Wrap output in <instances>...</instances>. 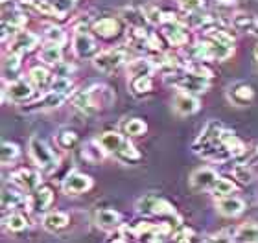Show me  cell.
<instances>
[{"mask_svg": "<svg viewBox=\"0 0 258 243\" xmlns=\"http://www.w3.org/2000/svg\"><path fill=\"white\" fill-rule=\"evenodd\" d=\"M166 77V83L173 85L175 89H179L181 92H188V94H203V92L209 91V79H205V77H199L192 72L186 70V66H184V72L183 68L177 72H173V74H168Z\"/></svg>", "mask_w": 258, "mask_h": 243, "instance_id": "obj_3", "label": "cell"}, {"mask_svg": "<svg viewBox=\"0 0 258 243\" xmlns=\"http://www.w3.org/2000/svg\"><path fill=\"white\" fill-rule=\"evenodd\" d=\"M144 13H146V19H148V24H151V26L162 24V13H164V11H161L157 6H151V4L146 6Z\"/></svg>", "mask_w": 258, "mask_h": 243, "instance_id": "obj_43", "label": "cell"}, {"mask_svg": "<svg viewBox=\"0 0 258 243\" xmlns=\"http://www.w3.org/2000/svg\"><path fill=\"white\" fill-rule=\"evenodd\" d=\"M220 138H221V144L225 146L227 151H229L232 155V158L245 155V144H243V142L240 140V138H238V136L234 135L232 131L223 129V131H221Z\"/></svg>", "mask_w": 258, "mask_h": 243, "instance_id": "obj_19", "label": "cell"}, {"mask_svg": "<svg viewBox=\"0 0 258 243\" xmlns=\"http://www.w3.org/2000/svg\"><path fill=\"white\" fill-rule=\"evenodd\" d=\"M113 102H114L113 91L105 85H92L89 89H85V91H80L72 98L74 107L83 111L85 114L98 113V111L109 107Z\"/></svg>", "mask_w": 258, "mask_h": 243, "instance_id": "obj_1", "label": "cell"}, {"mask_svg": "<svg viewBox=\"0 0 258 243\" xmlns=\"http://www.w3.org/2000/svg\"><path fill=\"white\" fill-rule=\"evenodd\" d=\"M127 52L124 48H111V50H103L100 54H96V57L92 59V65L94 68L103 74H113L116 72L122 65L127 63Z\"/></svg>", "mask_w": 258, "mask_h": 243, "instance_id": "obj_4", "label": "cell"}, {"mask_svg": "<svg viewBox=\"0 0 258 243\" xmlns=\"http://www.w3.org/2000/svg\"><path fill=\"white\" fill-rule=\"evenodd\" d=\"M253 98H254L253 87L247 85V83H236V85L231 87V91H229V100H231L234 105H247Z\"/></svg>", "mask_w": 258, "mask_h": 243, "instance_id": "obj_20", "label": "cell"}, {"mask_svg": "<svg viewBox=\"0 0 258 243\" xmlns=\"http://www.w3.org/2000/svg\"><path fill=\"white\" fill-rule=\"evenodd\" d=\"M254 57H256V61H258V44H256V48H254Z\"/></svg>", "mask_w": 258, "mask_h": 243, "instance_id": "obj_49", "label": "cell"}, {"mask_svg": "<svg viewBox=\"0 0 258 243\" xmlns=\"http://www.w3.org/2000/svg\"><path fill=\"white\" fill-rule=\"evenodd\" d=\"M207 37L214 39V41H218V43H221V44H225V46H229V48H234V37H232L229 32L221 30V28H214V30L207 32Z\"/></svg>", "mask_w": 258, "mask_h": 243, "instance_id": "obj_37", "label": "cell"}, {"mask_svg": "<svg viewBox=\"0 0 258 243\" xmlns=\"http://www.w3.org/2000/svg\"><path fill=\"white\" fill-rule=\"evenodd\" d=\"M92 32L96 33L98 37L113 39L122 32V22L116 17H103V19L92 22Z\"/></svg>", "mask_w": 258, "mask_h": 243, "instance_id": "obj_13", "label": "cell"}, {"mask_svg": "<svg viewBox=\"0 0 258 243\" xmlns=\"http://www.w3.org/2000/svg\"><path fill=\"white\" fill-rule=\"evenodd\" d=\"M122 129L127 136H142L148 131V124L142 118H131L122 125Z\"/></svg>", "mask_w": 258, "mask_h": 243, "instance_id": "obj_33", "label": "cell"}, {"mask_svg": "<svg viewBox=\"0 0 258 243\" xmlns=\"http://www.w3.org/2000/svg\"><path fill=\"white\" fill-rule=\"evenodd\" d=\"M72 72H74V66L70 65V63H64V61H61V63H57L55 65V77H70L72 76Z\"/></svg>", "mask_w": 258, "mask_h": 243, "instance_id": "obj_45", "label": "cell"}, {"mask_svg": "<svg viewBox=\"0 0 258 243\" xmlns=\"http://www.w3.org/2000/svg\"><path fill=\"white\" fill-rule=\"evenodd\" d=\"M44 35H46V39H48V43H54V44H64V41H67L64 32L57 26H50Z\"/></svg>", "mask_w": 258, "mask_h": 243, "instance_id": "obj_44", "label": "cell"}, {"mask_svg": "<svg viewBox=\"0 0 258 243\" xmlns=\"http://www.w3.org/2000/svg\"><path fill=\"white\" fill-rule=\"evenodd\" d=\"M94 221L103 230H116V228H120V214L116 210H111V208H103V210L96 212Z\"/></svg>", "mask_w": 258, "mask_h": 243, "instance_id": "obj_18", "label": "cell"}, {"mask_svg": "<svg viewBox=\"0 0 258 243\" xmlns=\"http://www.w3.org/2000/svg\"><path fill=\"white\" fill-rule=\"evenodd\" d=\"M83 153V158H85L89 164H100V162L105 158L107 151L103 149V146L100 144V140H89L81 149Z\"/></svg>", "mask_w": 258, "mask_h": 243, "instance_id": "obj_22", "label": "cell"}, {"mask_svg": "<svg viewBox=\"0 0 258 243\" xmlns=\"http://www.w3.org/2000/svg\"><path fill=\"white\" fill-rule=\"evenodd\" d=\"M232 175L243 184H249L253 181V173H251L247 164H236V166L232 168Z\"/></svg>", "mask_w": 258, "mask_h": 243, "instance_id": "obj_41", "label": "cell"}, {"mask_svg": "<svg viewBox=\"0 0 258 243\" xmlns=\"http://www.w3.org/2000/svg\"><path fill=\"white\" fill-rule=\"evenodd\" d=\"M4 74H15L19 68H21V54H17V52H8L4 57Z\"/></svg>", "mask_w": 258, "mask_h": 243, "instance_id": "obj_39", "label": "cell"}, {"mask_svg": "<svg viewBox=\"0 0 258 243\" xmlns=\"http://www.w3.org/2000/svg\"><path fill=\"white\" fill-rule=\"evenodd\" d=\"M52 81H54V76H52L48 68H44V66H33L32 70H30V83H32L35 89H41V91L50 89Z\"/></svg>", "mask_w": 258, "mask_h": 243, "instance_id": "obj_23", "label": "cell"}, {"mask_svg": "<svg viewBox=\"0 0 258 243\" xmlns=\"http://www.w3.org/2000/svg\"><path fill=\"white\" fill-rule=\"evenodd\" d=\"M35 11H39L41 15H46V17H55V19H61L63 21L64 15L61 13L57 8H55L50 0H35Z\"/></svg>", "mask_w": 258, "mask_h": 243, "instance_id": "obj_36", "label": "cell"}, {"mask_svg": "<svg viewBox=\"0 0 258 243\" xmlns=\"http://www.w3.org/2000/svg\"><path fill=\"white\" fill-rule=\"evenodd\" d=\"M220 179V175L212 170V168H198L196 172L190 175V188L194 192H207L212 190V186L216 184V181Z\"/></svg>", "mask_w": 258, "mask_h": 243, "instance_id": "obj_11", "label": "cell"}, {"mask_svg": "<svg viewBox=\"0 0 258 243\" xmlns=\"http://www.w3.org/2000/svg\"><path fill=\"white\" fill-rule=\"evenodd\" d=\"M153 91V79L151 76H140L131 79V92L135 96H144Z\"/></svg>", "mask_w": 258, "mask_h": 243, "instance_id": "obj_31", "label": "cell"}, {"mask_svg": "<svg viewBox=\"0 0 258 243\" xmlns=\"http://www.w3.org/2000/svg\"><path fill=\"white\" fill-rule=\"evenodd\" d=\"M67 225H69V216L64 212H52V214H46L43 219V227L48 232H59Z\"/></svg>", "mask_w": 258, "mask_h": 243, "instance_id": "obj_25", "label": "cell"}, {"mask_svg": "<svg viewBox=\"0 0 258 243\" xmlns=\"http://www.w3.org/2000/svg\"><path fill=\"white\" fill-rule=\"evenodd\" d=\"M216 208L221 216L236 217L245 210V201L240 199V197H234V195H225V197H220V201L216 203Z\"/></svg>", "mask_w": 258, "mask_h": 243, "instance_id": "obj_17", "label": "cell"}, {"mask_svg": "<svg viewBox=\"0 0 258 243\" xmlns=\"http://www.w3.org/2000/svg\"><path fill=\"white\" fill-rule=\"evenodd\" d=\"M179 8L190 15V13H199L201 10H205V0H177Z\"/></svg>", "mask_w": 258, "mask_h": 243, "instance_id": "obj_42", "label": "cell"}, {"mask_svg": "<svg viewBox=\"0 0 258 243\" xmlns=\"http://www.w3.org/2000/svg\"><path fill=\"white\" fill-rule=\"evenodd\" d=\"M236 243H258V225L256 223H245L238 228L234 234Z\"/></svg>", "mask_w": 258, "mask_h": 243, "instance_id": "obj_28", "label": "cell"}, {"mask_svg": "<svg viewBox=\"0 0 258 243\" xmlns=\"http://www.w3.org/2000/svg\"><path fill=\"white\" fill-rule=\"evenodd\" d=\"M33 89H35V87H33L30 81L15 79V81H11V83H4V92H2V94H4V98L6 96L10 98L11 102L22 103L33 96Z\"/></svg>", "mask_w": 258, "mask_h": 243, "instance_id": "obj_10", "label": "cell"}, {"mask_svg": "<svg viewBox=\"0 0 258 243\" xmlns=\"http://www.w3.org/2000/svg\"><path fill=\"white\" fill-rule=\"evenodd\" d=\"M28 227V219L19 212H11L10 216L4 217V228H8L10 232H21Z\"/></svg>", "mask_w": 258, "mask_h": 243, "instance_id": "obj_32", "label": "cell"}, {"mask_svg": "<svg viewBox=\"0 0 258 243\" xmlns=\"http://www.w3.org/2000/svg\"><path fill=\"white\" fill-rule=\"evenodd\" d=\"M173 111L179 114V116H190V114L198 113L199 111V100L194 94L188 92H181L179 91L173 98Z\"/></svg>", "mask_w": 258, "mask_h": 243, "instance_id": "obj_14", "label": "cell"}, {"mask_svg": "<svg viewBox=\"0 0 258 243\" xmlns=\"http://www.w3.org/2000/svg\"><path fill=\"white\" fill-rule=\"evenodd\" d=\"M201 243H232V239L227 236V234H212V236H207Z\"/></svg>", "mask_w": 258, "mask_h": 243, "instance_id": "obj_47", "label": "cell"}, {"mask_svg": "<svg viewBox=\"0 0 258 243\" xmlns=\"http://www.w3.org/2000/svg\"><path fill=\"white\" fill-rule=\"evenodd\" d=\"M30 157L41 172H54L57 168V158H55L54 151L37 136L30 138Z\"/></svg>", "mask_w": 258, "mask_h": 243, "instance_id": "obj_5", "label": "cell"}, {"mask_svg": "<svg viewBox=\"0 0 258 243\" xmlns=\"http://www.w3.org/2000/svg\"><path fill=\"white\" fill-rule=\"evenodd\" d=\"M236 190V184L232 183L231 179H225V177H220L216 181V184L212 186L210 190V194H214L216 197H225V195L232 194Z\"/></svg>", "mask_w": 258, "mask_h": 243, "instance_id": "obj_35", "label": "cell"}, {"mask_svg": "<svg viewBox=\"0 0 258 243\" xmlns=\"http://www.w3.org/2000/svg\"><path fill=\"white\" fill-rule=\"evenodd\" d=\"M0 158H2V164L4 166H10V164H13V162L19 158V155H21V149H19V146L17 144H11V142H2V149H0Z\"/></svg>", "mask_w": 258, "mask_h": 243, "instance_id": "obj_34", "label": "cell"}, {"mask_svg": "<svg viewBox=\"0 0 258 243\" xmlns=\"http://www.w3.org/2000/svg\"><path fill=\"white\" fill-rule=\"evenodd\" d=\"M50 91L69 96L70 91H72V79H70V77H54L52 85H50Z\"/></svg>", "mask_w": 258, "mask_h": 243, "instance_id": "obj_40", "label": "cell"}, {"mask_svg": "<svg viewBox=\"0 0 258 243\" xmlns=\"http://www.w3.org/2000/svg\"><path fill=\"white\" fill-rule=\"evenodd\" d=\"M61 188L67 195H80L85 194L92 188V179L87 175V173L81 172H70L67 177H64Z\"/></svg>", "mask_w": 258, "mask_h": 243, "instance_id": "obj_8", "label": "cell"}, {"mask_svg": "<svg viewBox=\"0 0 258 243\" xmlns=\"http://www.w3.org/2000/svg\"><path fill=\"white\" fill-rule=\"evenodd\" d=\"M52 201H54V192H52V188L41 186V188H37L35 192H32L30 199H28V208H30V212H33V214H41V212H44L52 205Z\"/></svg>", "mask_w": 258, "mask_h": 243, "instance_id": "obj_12", "label": "cell"}, {"mask_svg": "<svg viewBox=\"0 0 258 243\" xmlns=\"http://www.w3.org/2000/svg\"><path fill=\"white\" fill-rule=\"evenodd\" d=\"M11 183L19 186L22 192H35L41 184V173L30 168H21L17 172L11 173Z\"/></svg>", "mask_w": 258, "mask_h": 243, "instance_id": "obj_9", "label": "cell"}, {"mask_svg": "<svg viewBox=\"0 0 258 243\" xmlns=\"http://www.w3.org/2000/svg\"><path fill=\"white\" fill-rule=\"evenodd\" d=\"M164 39L168 41L170 46H184L188 43L190 33L186 30V24H177V22H170V24H164Z\"/></svg>", "mask_w": 258, "mask_h": 243, "instance_id": "obj_16", "label": "cell"}, {"mask_svg": "<svg viewBox=\"0 0 258 243\" xmlns=\"http://www.w3.org/2000/svg\"><path fill=\"white\" fill-rule=\"evenodd\" d=\"M72 50H74V54L80 57V59H89V57H96V52H98V43L96 39L92 37L87 26H80L76 30L74 33V39H72Z\"/></svg>", "mask_w": 258, "mask_h": 243, "instance_id": "obj_6", "label": "cell"}, {"mask_svg": "<svg viewBox=\"0 0 258 243\" xmlns=\"http://www.w3.org/2000/svg\"><path fill=\"white\" fill-rule=\"evenodd\" d=\"M55 142H57V146H59L61 149H72V147L78 144V135H76L74 131L64 129V131H61L59 135H57Z\"/></svg>", "mask_w": 258, "mask_h": 243, "instance_id": "obj_38", "label": "cell"}, {"mask_svg": "<svg viewBox=\"0 0 258 243\" xmlns=\"http://www.w3.org/2000/svg\"><path fill=\"white\" fill-rule=\"evenodd\" d=\"M100 144L103 146V149L109 153V155H113L114 158H118L120 162H124V164H133V162H139L140 160V151L137 147L129 142L127 136L120 135L116 131H105L100 135Z\"/></svg>", "mask_w": 258, "mask_h": 243, "instance_id": "obj_2", "label": "cell"}, {"mask_svg": "<svg viewBox=\"0 0 258 243\" xmlns=\"http://www.w3.org/2000/svg\"><path fill=\"white\" fill-rule=\"evenodd\" d=\"M137 210L144 212V214H153V216H170V217L179 219L175 208H173L166 199L157 197V195H151V194L144 195V197L137 203Z\"/></svg>", "mask_w": 258, "mask_h": 243, "instance_id": "obj_7", "label": "cell"}, {"mask_svg": "<svg viewBox=\"0 0 258 243\" xmlns=\"http://www.w3.org/2000/svg\"><path fill=\"white\" fill-rule=\"evenodd\" d=\"M153 70H155V66H153V63H151L150 57H146V59L129 61V65H127L129 79H133V77H140V76H151V72Z\"/></svg>", "mask_w": 258, "mask_h": 243, "instance_id": "obj_24", "label": "cell"}, {"mask_svg": "<svg viewBox=\"0 0 258 243\" xmlns=\"http://www.w3.org/2000/svg\"><path fill=\"white\" fill-rule=\"evenodd\" d=\"M24 203V197L19 190L4 188L2 190V210H11Z\"/></svg>", "mask_w": 258, "mask_h": 243, "instance_id": "obj_29", "label": "cell"}, {"mask_svg": "<svg viewBox=\"0 0 258 243\" xmlns=\"http://www.w3.org/2000/svg\"><path fill=\"white\" fill-rule=\"evenodd\" d=\"M39 44V37L35 33L26 32V30H21L17 32L13 37H11V48L10 52H17V54H26V52H32L35 46Z\"/></svg>", "mask_w": 258, "mask_h": 243, "instance_id": "obj_15", "label": "cell"}, {"mask_svg": "<svg viewBox=\"0 0 258 243\" xmlns=\"http://www.w3.org/2000/svg\"><path fill=\"white\" fill-rule=\"evenodd\" d=\"M64 100H67V94H59V92L50 91L48 94H44L43 100H39L37 103H33L32 109H55V107H59Z\"/></svg>", "mask_w": 258, "mask_h": 243, "instance_id": "obj_30", "label": "cell"}, {"mask_svg": "<svg viewBox=\"0 0 258 243\" xmlns=\"http://www.w3.org/2000/svg\"><path fill=\"white\" fill-rule=\"evenodd\" d=\"M39 59L46 63V65H57L63 61V50H61V44L48 43L46 46L41 48V54H39Z\"/></svg>", "mask_w": 258, "mask_h": 243, "instance_id": "obj_26", "label": "cell"}, {"mask_svg": "<svg viewBox=\"0 0 258 243\" xmlns=\"http://www.w3.org/2000/svg\"><path fill=\"white\" fill-rule=\"evenodd\" d=\"M122 19L125 22H129V26L133 28H144V24H148V19H146L144 8H124L122 10Z\"/></svg>", "mask_w": 258, "mask_h": 243, "instance_id": "obj_27", "label": "cell"}, {"mask_svg": "<svg viewBox=\"0 0 258 243\" xmlns=\"http://www.w3.org/2000/svg\"><path fill=\"white\" fill-rule=\"evenodd\" d=\"M107 243H127V239H125V236H116V238H111Z\"/></svg>", "mask_w": 258, "mask_h": 243, "instance_id": "obj_48", "label": "cell"}, {"mask_svg": "<svg viewBox=\"0 0 258 243\" xmlns=\"http://www.w3.org/2000/svg\"><path fill=\"white\" fill-rule=\"evenodd\" d=\"M192 241H194L192 228H181V230L173 236V243H192Z\"/></svg>", "mask_w": 258, "mask_h": 243, "instance_id": "obj_46", "label": "cell"}, {"mask_svg": "<svg viewBox=\"0 0 258 243\" xmlns=\"http://www.w3.org/2000/svg\"><path fill=\"white\" fill-rule=\"evenodd\" d=\"M232 26L236 28L238 32H249L258 35V17L251 15V13H236L232 17Z\"/></svg>", "mask_w": 258, "mask_h": 243, "instance_id": "obj_21", "label": "cell"}]
</instances>
